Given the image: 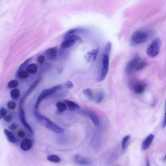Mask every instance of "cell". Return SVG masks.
Segmentation results:
<instances>
[{
    "label": "cell",
    "instance_id": "obj_8",
    "mask_svg": "<svg viewBox=\"0 0 166 166\" xmlns=\"http://www.w3.org/2000/svg\"><path fill=\"white\" fill-rule=\"evenodd\" d=\"M147 87V84L144 82L137 81L132 84V89L135 93L140 94L144 92Z\"/></svg>",
    "mask_w": 166,
    "mask_h": 166
},
{
    "label": "cell",
    "instance_id": "obj_39",
    "mask_svg": "<svg viewBox=\"0 0 166 166\" xmlns=\"http://www.w3.org/2000/svg\"><path fill=\"white\" fill-rule=\"evenodd\" d=\"M165 125H166L165 117V116H164L163 123H162V128L163 129L165 127Z\"/></svg>",
    "mask_w": 166,
    "mask_h": 166
},
{
    "label": "cell",
    "instance_id": "obj_14",
    "mask_svg": "<svg viewBox=\"0 0 166 166\" xmlns=\"http://www.w3.org/2000/svg\"><path fill=\"white\" fill-rule=\"evenodd\" d=\"M42 79V78H39L36 80L31 85V86L28 89V91L26 92V93L24 95V96L26 98L28 97L30 94L38 86Z\"/></svg>",
    "mask_w": 166,
    "mask_h": 166
},
{
    "label": "cell",
    "instance_id": "obj_33",
    "mask_svg": "<svg viewBox=\"0 0 166 166\" xmlns=\"http://www.w3.org/2000/svg\"><path fill=\"white\" fill-rule=\"evenodd\" d=\"M80 30L78 29H71L68 32H67L65 35V37L67 36L73 34H74L78 32Z\"/></svg>",
    "mask_w": 166,
    "mask_h": 166
},
{
    "label": "cell",
    "instance_id": "obj_13",
    "mask_svg": "<svg viewBox=\"0 0 166 166\" xmlns=\"http://www.w3.org/2000/svg\"><path fill=\"white\" fill-rule=\"evenodd\" d=\"M98 52V49H93L89 51L87 53L86 57L87 61L89 62L95 61L96 59Z\"/></svg>",
    "mask_w": 166,
    "mask_h": 166
},
{
    "label": "cell",
    "instance_id": "obj_30",
    "mask_svg": "<svg viewBox=\"0 0 166 166\" xmlns=\"http://www.w3.org/2000/svg\"><path fill=\"white\" fill-rule=\"evenodd\" d=\"M7 106L9 109L10 110H14L16 107V103L13 101H9L7 104Z\"/></svg>",
    "mask_w": 166,
    "mask_h": 166
},
{
    "label": "cell",
    "instance_id": "obj_7",
    "mask_svg": "<svg viewBox=\"0 0 166 166\" xmlns=\"http://www.w3.org/2000/svg\"><path fill=\"white\" fill-rule=\"evenodd\" d=\"M80 39L79 36L71 34L65 37V40L61 44V47L64 49L69 48L73 46L78 40Z\"/></svg>",
    "mask_w": 166,
    "mask_h": 166
},
{
    "label": "cell",
    "instance_id": "obj_36",
    "mask_svg": "<svg viewBox=\"0 0 166 166\" xmlns=\"http://www.w3.org/2000/svg\"><path fill=\"white\" fill-rule=\"evenodd\" d=\"M18 126V125L16 123H14L11 125L9 127L8 129L11 131H13L16 129Z\"/></svg>",
    "mask_w": 166,
    "mask_h": 166
},
{
    "label": "cell",
    "instance_id": "obj_29",
    "mask_svg": "<svg viewBox=\"0 0 166 166\" xmlns=\"http://www.w3.org/2000/svg\"><path fill=\"white\" fill-rule=\"evenodd\" d=\"M18 77L21 79H25L28 77V73L24 71H20L18 74Z\"/></svg>",
    "mask_w": 166,
    "mask_h": 166
},
{
    "label": "cell",
    "instance_id": "obj_11",
    "mask_svg": "<svg viewBox=\"0 0 166 166\" xmlns=\"http://www.w3.org/2000/svg\"><path fill=\"white\" fill-rule=\"evenodd\" d=\"M154 134H150L142 142V148L143 150H147L150 147L154 138Z\"/></svg>",
    "mask_w": 166,
    "mask_h": 166
},
{
    "label": "cell",
    "instance_id": "obj_20",
    "mask_svg": "<svg viewBox=\"0 0 166 166\" xmlns=\"http://www.w3.org/2000/svg\"><path fill=\"white\" fill-rule=\"evenodd\" d=\"M56 106L58 112L60 113H62L65 111L68 108L66 103L61 102H57L56 104Z\"/></svg>",
    "mask_w": 166,
    "mask_h": 166
},
{
    "label": "cell",
    "instance_id": "obj_3",
    "mask_svg": "<svg viewBox=\"0 0 166 166\" xmlns=\"http://www.w3.org/2000/svg\"><path fill=\"white\" fill-rule=\"evenodd\" d=\"M62 88L61 85L57 86L44 90L38 96L36 103L35 104V110H37L41 102L49 96L60 91Z\"/></svg>",
    "mask_w": 166,
    "mask_h": 166
},
{
    "label": "cell",
    "instance_id": "obj_37",
    "mask_svg": "<svg viewBox=\"0 0 166 166\" xmlns=\"http://www.w3.org/2000/svg\"><path fill=\"white\" fill-rule=\"evenodd\" d=\"M12 118V116L11 115H8L5 116V117L4 118V119L6 122H11Z\"/></svg>",
    "mask_w": 166,
    "mask_h": 166
},
{
    "label": "cell",
    "instance_id": "obj_28",
    "mask_svg": "<svg viewBox=\"0 0 166 166\" xmlns=\"http://www.w3.org/2000/svg\"><path fill=\"white\" fill-rule=\"evenodd\" d=\"M33 59V57H31L25 60L23 63H22L20 65L18 69V70L20 71L25 68V67L28 65L31 61H32Z\"/></svg>",
    "mask_w": 166,
    "mask_h": 166
},
{
    "label": "cell",
    "instance_id": "obj_27",
    "mask_svg": "<svg viewBox=\"0 0 166 166\" xmlns=\"http://www.w3.org/2000/svg\"><path fill=\"white\" fill-rule=\"evenodd\" d=\"M112 47V43L110 41L107 42L105 47L104 54H106L109 55L111 51Z\"/></svg>",
    "mask_w": 166,
    "mask_h": 166
},
{
    "label": "cell",
    "instance_id": "obj_19",
    "mask_svg": "<svg viewBox=\"0 0 166 166\" xmlns=\"http://www.w3.org/2000/svg\"><path fill=\"white\" fill-rule=\"evenodd\" d=\"M147 63L146 61L145 60H141L138 62L136 65L134 71H139L144 69L147 66Z\"/></svg>",
    "mask_w": 166,
    "mask_h": 166
},
{
    "label": "cell",
    "instance_id": "obj_5",
    "mask_svg": "<svg viewBox=\"0 0 166 166\" xmlns=\"http://www.w3.org/2000/svg\"><path fill=\"white\" fill-rule=\"evenodd\" d=\"M141 57L138 54H136L133 56L132 59L129 61L125 67V73L129 75L134 71V69L138 62L141 60Z\"/></svg>",
    "mask_w": 166,
    "mask_h": 166
},
{
    "label": "cell",
    "instance_id": "obj_16",
    "mask_svg": "<svg viewBox=\"0 0 166 166\" xmlns=\"http://www.w3.org/2000/svg\"><path fill=\"white\" fill-rule=\"evenodd\" d=\"M74 160L76 163L81 165H88L90 163L87 159L80 156H76Z\"/></svg>",
    "mask_w": 166,
    "mask_h": 166
},
{
    "label": "cell",
    "instance_id": "obj_22",
    "mask_svg": "<svg viewBox=\"0 0 166 166\" xmlns=\"http://www.w3.org/2000/svg\"><path fill=\"white\" fill-rule=\"evenodd\" d=\"M20 96V91L18 89H14L12 90L10 93V96L13 99H16L18 98Z\"/></svg>",
    "mask_w": 166,
    "mask_h": 166
},
{
    "label": "cell",
    "instance_id": "obj_23",
    "mask_svg": "<svg viewBox=\"0 0 166 166\" xmlns=\"http://www.w3.org/2000/svg\"><path fill=\"white\" fill-rule=\"evenodd\" d=\"M47 159L51 162L55 163H59L60 161V158L56 155H52L48 156Z\"/></svg>",
    "mask_w": 166,
    "mask_h": 166
},
{
    "label": "cell",
    "instance_id": "obj_34",
    "mask_svg": "<svg viewBox=\"0 0 166 166\" xmlns=\"http://www.w3.org/2000/svg\"><path fill=\"white\" fill-rule=\"evenodd\" d=\"M45 60V57L44 55H40L37 58V61L40 64H43Z\"/></svg>",
    "mask_w": 166,
    "mask_h": 166
},
{
    "label": "cell",
    "instance_id": "obj_17",
    "mask_svg": "<svg viewBox=\"0 0 166 166\" xmlns=\"http://www.w3.org/2000/svg\"><path fill=\"white\" fill-rule=\"evenodd\" d=\"M4 133L9 142L11 143H15L16 142V139L14 134L12 132L5 129L4 130Z\"/></svg>",
    "mask_w": 166,
    "mask_h": 166
},
{
    "label": "cell",
    "instance_id": "obj_15",
    "mask_svg": "<svg viewBox=\"0 0 166 166\" xmlns=\"http://www.w3.org/2000/svg\"><path fill=\"white\" fill-rule=\"evenodd\" d=\"M32 146V142L29 139H26L22 141L21 144V149L24 151L30 150Z\"/></svg>",
    "mask_w": 166,
    "mask_h": 166
},
{
    "label": "cell",
    "instance_id": "obj_12",
    "mask_svg": "<svg viewBox=\"0 0 166 166\" xmlns=\"http://www.w3.org/2000/svg\"><path fill=\"white\" fill-rule=\"evenodd\" d=\"M84 113L88 116L92 120V122L96 126L99 124V120L96 114L92 110H87L85 111Z\"/></svg>",
    "mask_w": 166,
    "mask_h": 166
},
{
    "label": "cell",
    "instance_id": "obj_10",
    "mask_svg": "<svg viewBox=\"0 0 166 166\" xmlns=\"http://www.w3.org/2000/svg\"><path fill=\"white\" fill-rule=\"evenodd\" d=\"M57 47L49 48L45 51V54L48 59L51 60H55L57 58Z\"/></svg>",
    "mask_w": 166,
    "mask_h": 166
},
{
    "label": "cell",
    "instance_id": "obj_1",
    "mask_svg": "<svg viewBox=\"0 0 166 166\" xmlns=\"http://www.w3.org/2000/svg\"><path fill=\"white\" fill-rule=\"evenodd\" d=\"M34 115L38 122L47 129L57 134H62L64 132L63 129L46 116L40 114L37 110L35 111Z\"/></svg>",
    "mask_w": 166,
    "mask_h": 166
},
{
    "label": "cell",
    "instance_id": "obj_25",
    "mask_svg": "<svg viewBox=\"0 0 166 166\" xmlns=\"http://www.w3.org/2000/svg\"><path fill=\"white\" fill-rule=\"evenodd\" d=\"M83 93L86 96L91 100L94 99V96L91 89L90 88H87L84 90L83 91Z\"/></svg>",
    "mask_w": 166,
    "mask_h": 166
},
{
    "label": "cell",
    "instance_id": "obj_4",
    "mask_svg": "<svg viewBox=\"0 0 166 166\" xmlns=\"http://www.w3.org/2000/svg\"><path fill=\"white\" fill-rule=\"evenodd\" d=\"M148 38L147 34L144 31L138 30L132 34L131 40L132 42L135 44H140L144 43Z\"/></svg>",
    "mask_w": 166,
    "mask_h": 166
},
{
    "label": "cell",
    "instance_id": "obj_31",
    "mask_svg": "<svg viewBox=\"0 0 166 166\" xmlns=\"http://www.w3.org/2000/svg\"><path fill=\"white\" fill-rule=\"evenodd\" d=\"M104 94L102 92H99L97 96L96 102L97 103H100L104 99Z\"/></svg>",
    "mask_w": 166,
    "mask_h": 166
},
{
    "label": "cell",
    "instance_id": "obj_6",
    "mask_svg": "<svg viewBox=\"0 0 166 166\" xmlns=\"http://www.w3.org/2000/svg\"><path fill=\"white\" fill-rule=\"evenodd\" d=\"M109 55L104 54L103 58V67L100 77L97 79L98 81L101 82L104 80L108 72L109 67Z\"/></svg>",
    "mask_w": 166,
    "mask_h": 166
},
{
    "label": "cell",
    "instance_id": "obj_38",
    "mask_svg": "<svg viewBox=\"0 0 166 166\" xmlns=\"http://www.w3.org/2000/svg\"><path fill=\"white\" fill-rule=\"evenodd\" d=\"M66 86L67 88L70 89L72 88L73 87L74 85L72 82L69 81H68L67 83Z\"/></svg>",
    "mask_w": 166,
    "mask_h": 166
},
{
    "label": "cell",
    "instance_id": "obj_18",
    "mask_svg": "<svg viewBox=\"0 0 166 166\" xmlns=\"http://www.w3.org/2000/svg\"><path fill=\"white\" fill-rule=\"evenodd\" d=\"M64 101L66 104L68 106L69 109L71 110H74L80 109L79 106L76 103L71 101L64 100Z\"/></svg>",
    "mask_w": 166,
    "mask_h": 166
},
{
    "label": "cell",
    "instance_id": "obj_2",
    "mask_svg": "<svg viewBox=\"0 0 166 166\" xmlns=\"http://www.w3.org/2000/svg\"><path fill=\"white\" fill-rule=\"evenodd\" d=\"M161 44L159 38H157L148 46L146 53L148 56L152 58L155 57L159 54Z\"/></svg>",
    "mask_w": 166,
    "mask_h": 166
},
{
    "label": "cell",
    "instance_id": "obj_21",
    "mask_svg": "<svg viewBox=\"0 0 166 166\" xmlns=\"http://www.w3.org/2000/svg\"><path fill=\"white\" fill-rule=\"evenodd\" d=\"M26 70L29 73L34 74L37 72V67L35 64H31L27 67Z\"/></svg>",
    "mask_w": 166,
    "mask_h": 166
},
{
    "label": "cell",
    "instance_id": "obj_35",
    "mask_svg": "<svg viewBox=\"0 0 166 166\" xmlns=\"http://www.w3.org/2000/svg\"><path fill=\"white\" fill-rule=\"evenodd\" d=\"M17 135L19 138H23L25 136V133L24 131L20 130L18 132Z\"/></svg>",
    "mask_w": 166,
    "mask_h": 166
},
{
    "label": "cell",
    "instance_id": "obj_24",
    "mask_svg": "<svg viewBox=\"0 0 166 166\" xmlns=\"http://www.w3.org/2000/svg\"><path fill=\"white\" fill-rule=\"evenodd\" d=\"M131 136L129 135H127L123 139L122 142V148L123 150L125 151L126 148L127 143L131 138Z\"/></svg>",
    "mask_w": 166,
    "mask_h": 166
},
{
    "label": "cell",
    "instance_id": "obj_40",
    "mask_svg": "<svg viewBox=\"0 0 166 166\" xmlns=\"http://www.w3.org/2000/svg\"><path fill=\"white\" fill-rule=\"evenodd\" d=\"M147 163L148 166L150 165L149 159L148 158H147Z\"/></svg>",
    "mask_w": 166,
    "mask_h": 166
},
{
    "label": "cell",
    "instance_id": "obj_32",
    "mask_svg": "<svg viewBox=\"0 0 166 166\" xmlns=\"http://www.w3.org/2000/svg\"><path fill=\"white\" fill-rule=\"evenodd\" d=\"M7 112L5 108L3 107H1L0 108V120L4 118L6 115Z\"/></svg>",
    "mask_w": 166,
    "mask_h": 166
},
{
    "label": "cell",
    "instance_id": "obj_9",
    "mask_svg": "<svg viewBox=\"0 0 166 166\" xmlns=\"http://www.w3.org/2000/svg\"><path fill=\"white\" fill-rule=\"evenodd\" d=\"M19 112L20 119L22 125L31 133H33V129L27 122L24 110L22 107V106L21 105H19Z\"/></svg>",
    "mask_w": 166,
    "mask_h": 166
},
{
    "label": "cell",
    "instance_id": "obj_26",
    "mask_svg": "<svg viewBox=\"0 0 166 166\" xmlns=\"http://www.w3.org/2000/svg\"><path fill=\"white\" fill-rule=\"evenodd\" d=\"M18 82L16 80H12L8 82V86L10 88H15L19 86Z\"/></svg>",
    "mask_w": 166,
    "mask_h": 166
}]
</instances>
